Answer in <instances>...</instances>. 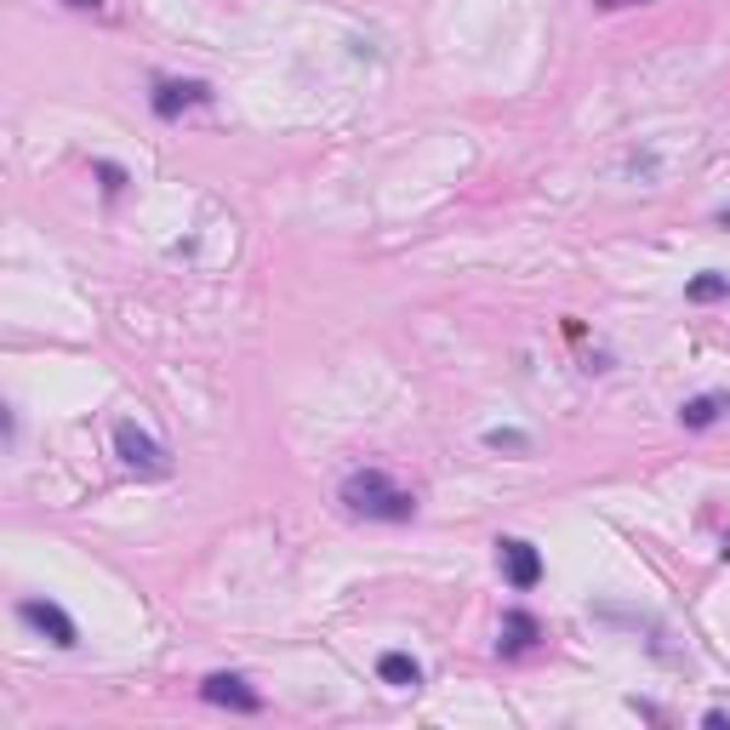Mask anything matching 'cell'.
<instances>
[{
	"mask_svg": "<svg viewBox=\"0 0 730 730\" xmlns=\"http://www.w3.org/2000/svg\"><path fill=\"white\" fill-rule=\"evenodd\" d=\"M337 503L355 514V519H377V525H405V519L417 514V496L405 491L394 474H383V469H355V474L342 480Z\"/></svg>",
	"mask_w": 730,
	"mask_h": 730,
	"instance_id": "cell-1",
	"label": "cell"
},
{
	"mask_svg": "<svg viewBox=\"0 0 730 730\" xmlns=\"http://www.w3.org/2000/svg\"><path fill=\"white\" fill-rule=\"evenodd\" d=\"M18 617L35 628L46 645H57V651H75L80 645V628H75V617L57 599H35V594H29V599H18Z\"/></svg>",
	"mask_w": 730,
	"mask_h": 730,
	"instance_id": "cell-2",
	"label": "cell"
},
{
	"mask_svg": "<svg viewBox=\"0 0 730 730\" xmlns=\"http://www.w3.org/2000/svg\"><path fill=\"white\" fill-rule=\"evenodd\" d=\"M114 451H121V462L126 469H137V474H166L171 462H166V446L155 440V434H143L137 423H121L114 428Z\"/></svg>",
	"mask_w": 730,
	"mask_h": 730,
	"instance_id": "cell-3",
	"label": "cell"
},
{
	"mask_svg": "<svg viewBox=\"0 0 730 730\" xmlns=\"http://www.w3.org/2000/svg\"><path fill=\"white\" fill-rule=\"evenodd\" d=\"M496 565H503L508 588H519V594L542 582V553H537V542H525V537H496Z\"/></svg>",
	"mask_w": 730,
	"mask_h": 730,
	"instance_id": "cell-4",
	"label": "cell"
},
{
	"mask_svg": "<svg viewBox=\"0 0 730 730\" xmlns=\"http://www.w3.org/2000/svg\"><path fill=\"white\" fill-rule=\"evenodd\" d=\"M200 696L212 708H235V714H262V696L240 680V674H206L200 680Z\"/></svg>",
	"mask_w": 730,
	"mask_h": 730,
	"instance_id": "cell-5",
	"label": "cell"
},
{
	"mask_svg": "<svg viewBox=\"0 0 730 730\" xmlns=\"http://www.w3.org/2000/svg\"><path fill=\"white\" fill-rule=\"evenodd\" d=\"M149 103H155V114H160V121H178L183 109H194V103H212V86H206V80H160Z\"/></svg>",
	"mask_w": 730,
	"mask_h": 730,
	"instance_id": "cell-6",
	"label": "cell"
},
{
	"mask_svg": "<svg viewBox=\"0 0 730 730\" xmlns=\"http://www.w3.org/2000/svg\"><path fill=\"white\" fill-rule=\"evenodd\" d=\"M537 639H542V628H537L531 610H508V617H503V639H496V651H503V656H525V651L537 645Z\"/></svg>",
	"mask_w": 730,
	"mask_h": 730,
	"instance_id": "cell-7",
	"label": "cell"
},
{
	"mask_svg": "<svg viewBox=\"0 0 730 730\" xmlns=\"http://www.w3.org/2000/svg\"><path fill=\"white\" fill-rule=\"evenodd\" d=\"M377 674H383V685H394V690H417V685H423V662L405 656V651H383Z\"/></svg>",
	"mask_w": 730,
	"mask_h": 730,
	"instance_id": "cell-8",
	"label": "cell"
},
{
	"mask_svg": "<svg viewBox=\"0 0 730 730\" xmlns=\"http://www.w3.org/2000/svg\"><path fill=\"white\" fill-rule=\"evenodd\" d=\"M725 405H730V394H696V400L680 405V423L685 428H714L725 417Z\"/></svg>",
	"mask_w": 730,
	"mask_h": 730,
	"instance_id": "cell-9",
	"label": "cell"
},
{
	"mask_svg": "<svg viewBox=\"0 0 730 730\" xmlns=\"http://www.w3.org/2000/svg\"><path fill=\"white\" fill-rule=\"evenodd\" d=\"M685 297L690 303H719V297H730V274H719V269H703L690 285H685Z\"/></svg>",
	"mask_w": 730,
	"mask_h": 730,
	"instance_id": "cell-10",
	"label": "cell"
},
{
	"mask_svg": "<svg viewBox=\"0 0 730 730\" xmlns=\"http://www.w3.org/2000/svg\"><path fill=\"white\" fill-rule=\"evenodd\" d=\"M485 446H491V451L525 457V451H531V434H519V428H485Z\"/></svg>",
	"mask_w": 730,
	"mask_h": 730,
	"instance_id": "cell-11",
	"label": "cell"
},
{
	"mask_svg": "<svg viewBox=\"0 0 730 730\" xmlns=\"http://www.w3.org/2000/svg\"><path fill=\"white\" fill-rule=\"evenodd\" d=\"M92 171H98V178H103V194H121V189H126V171H121V166H114V160H98Z\"/></svg>",
	"mask_w": 730,
	"mask_h": 730,
	"instance_id": "cell-12",
	"label": "cell"
},
{
	"mask_svg": "<svg viewBox=\"0 0 730 730\" xmlns=\"http://www.w3.org/2000/svg\"><path fill=\"white\" fill-rule=\"evenodd\" d=\"M599 12H617V7H645V0H594Z\"/></svg>",
	"mask_w": 730,
	"mask_h": 730,
	"instance_id": "cell-13",
	"label": "cell"
},
{
	"mask_svg": "<svg viewBox=\"0 0 730 730\" xmlns=\"http://www.w3.org/2000/svg\"><path fill=\"white\" fill-rule=\"evenodd\" d=\"M708 725H714V730H725V725H730V714H725V708H714V714H708Z\"/></svg>",
	"mask_w": 730,
	"mask_h": 730,
	"instance_id": "cell-14",
	"label": "cell"
},
{
	"mask_svg": "<svg viewBox=\"0 0 730 730\" xmlns=\"http://www.w3.org/2000/svg\"><path fill=\"white\" fill-rule=\"evenodd\" d=\"M64 7H75V12H86V7H103V0H64Z\"/></svg>",
	"mask_w": 730,
	"mask_h": 730,
	"instance_id": "cell-15",
	"label": "cell"
},
{
	"mask_svg": "<svg viewBox=\"0 0 730 730\" xmlns=\"http://www.w3.org/2000/svg\"><path fill=\"white\" fill-rule=\"evenodd\" d=\"M719 223H725V228H730V206H725V212H719Z\"/></svg>",
	"mask_w": 730,
	"mask_h": 730,
	"instance_id": "cell-16",
	"label": "cell"
},
{
	"mask_svg": "<svg viewBox=\"0 0 730 730\" xmlns=\"http://www.w3.org/2000/svg\"><path fill=\"white\" fill-rule=\"evenodd\" d=\"M725 560H730V537H725Z\"/></svg>",
	"mask_w": 730,
	"mask_h": 730,
	"instance_id": "cell-17",
	"label": "cell"
}]
</instances>
